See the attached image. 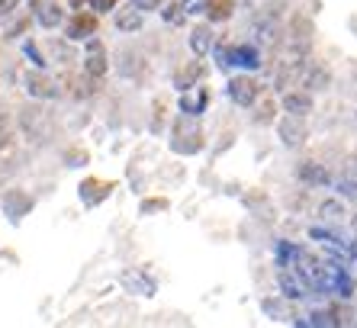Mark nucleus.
<instances>
[{
  "instance_id": "f257e3e1",
  "label": "nucleus",
  "mask_w": 357,
  "mask_h": 328,
  "mask_svg": "<svg viewBox=\"0 0 357 328\" xmlns=\"http://www.w3.org/2000/svg\"><path fill=\"white\" fill-rule=\"evenodd\" d=\"M309 238L322 245L325 258L341 261V264H351V261H354V241L341 235L335 225H325V229H322V225H316V229H309Z\"/></svg>"
},
{
  "instance_id": "f03ea898",
  "label": "nucleus",
  "mask_w": 357,
  "mask_h": 328,
  "mask_svg": "<svg viewBox=\"0 0 357 328\" xmlns=\"http://www.w3.org/2000/svg\"><path fill=\"white\" fill-rule=\"evenodd\" d=\"M277 287H280V293L287 299H309V296L316 293L296 264H277Z\"/></svg>"
},
{
  "instance_id": "7ed1b4c3",
  "label": "nucleus",
  "mask_w": 357,
  "mask_h": 328,
  "mask_svg": "<svg viewBox=\"0 0 357 328\" xmlns=\"http://www.w3.org/2000/svg\"><path fill=\"white\" fill-rule=\"evenodd\" d=\"M225 94H229V100H232L235 107L248 110V107H255V103H258L261 87H258V81H255L248 71H241V74H235V77H229Z\"/></svg>"
},
{
  "instance_id": "20e7f679",
  "label": "nucleus",
  "mask_w": 357,
  "mask_h": 328,
  "mask_svg": "<svg viewBox=\"0 0 357 328\" xmlns=\"http://www.w3.org/2000/svg\"><path fill=\"white\" fill-rule=\"evenodd\" d=\"M23 87H26V94L29 97H36V100H59L61 94V84L55 81V77H49V74L42 71V68H33V71L23 77Z\"/></svg>"
},
{
  "instance_id": "39448f33",
  "label": "nucleus",
  "mask_w": 357,
  "mask_h": 328,
  "mask_svg": "<svg viewBox=\"0 0 357 328\" xmlns=\"http://www.w3.org/2000/svg\"><path fill=\"white\" fill-rule=\"evenodd\" d=\"M97 36V13L87 10H75V17L65 23V39L68 42H87Z\"/></svg>"
},
{
  "instance_id": "423d86ee",
  "label": "nucleus",
  "mask_w": 357,
  "mask_h": 328,
  "mask_svg": "<svg viewBox=\"0 0 357 328\" xmlns=\"http://www.w3.org/2000/svg\"><path fill=\"white\" fill-rule=\"evenodd\" d=\"M107 71H109L107 49H103V42L93 36V39H87V49H84V74L93 77V81H100Z\"/></svg>"
},
{
  "instance_id": "0eeeda50",
  "label": "nucleus",
  "mask_w": 357,
  "mask_h": 328,
  "mask_svg": "<svg viewBox=\"0 0 357 328\" xmlns=\"http://www.w3.org/2000/svg\"><path fill=\"white\" fill-rule=\"evenodd\" d=\"M29 7H33V17L42 29H59V26H65V10H61L59 0H29Z\"/></svg>"
},
{
  "instance_id": "6e6552de",
  "label": "nucleus",
  "mask_w": 357,
  "mask_h": 328,
  "mask_svg": "<svg viewBox=\"0 0 357 328\" xmlns=\"http://www.w3.org/2000/svg\"><path fill=\"white\" fill-rule=\"evenodd\" d=\"M229 65L241 68V71H258L261 68V52L255 42H238V45H229Z\"/></svg>"
},
{
  "instance_id": "1a4fd4ad",
  "label": "nucleus",
  "mask_w": 357,
  "mask_h": 328,
  "mask_svg": "<svg viewBox=\"0 0 357 328\" xmlns=\"http://www.w3.org/2000/svg\"><path fill=\"white\" fill-rule=\"evenodd\" d=\"M177 107H181V113L183 116H190V119H197V116H203L206 113V107H209V94H206V87H187V91L181 94V100H177Z\"/></svg>"
},
{
  "instance_id": "9d476101",
  "label": "nucleus",
  "mask_w": 357,
  "mask_h": 328,
  "mask_svg": "<svg viewBox=\"0 0 357 328\" xmlns=\"http://www.w3.org/2000/svg\"><path fill=\"white\" fill-rule=\"evenodd\" d=\"M280 107H283V113L287 116H309L312 113V94L309 91H303V87H296V91H287L283 94V100H280Z\"/></svg>"
},
{
  "instance_id": "9b49d317",
  "label": "nucleus",
  "mask_w": 357,
  "mask_h": 328,
  "mask_svg": "<svg viewBox=\"0 0 357 328\" xmlns=\"http://www.w3.org/2000/svg\"><path fill=\"white\" fill-rule=\"evenodd\" d=\"M277 135L283 139L287 148H299L303 142H306V129L299 126V116H287V119H280V123H277Z\"/></svg>"
},
{
  "instance_id": "f8f14e48",
  "label": "nucleus",
  "mask_w": 357,
  "mask_h": 328,
  "mask_svg": "<svg viewBox=\"0 0 357 328\" xmlns=\"http://www.w3.org/2000/svg\"><path fill=\"white\" fill-rule=\"evenodd\" d=\"M142 26H145V13H142L139 7H119L116 10V29L119 33H126V36H132V33H139Z\"/></svg>"
},
{
  "instance_id": "ddd939ff",
  "label": "nucleus",
  "mask_w": 357,
  "mask_h": 328,
  "mask_svg": "<svg viewBox=\"0 0 357 328\" xmlns=\"http://www.w3.org/2000/svg\"><path fill=\"white\" fill-rule=\"evenodd\" d=\"M190 52L197 58H203L206 52H213V45H216V36H213V26H193L190 29Z\"/></svg>"
},
{
  "instance_id": "4468645a",
  "label": "nucleus",
  "mask_w": 357,
  "mask_h": 328,
  "mask_svg": "<svg viewBox=\"0 0 357 328\" xmlns=\"http://www.w3.org/2000/svg\"><path fill=\"white\" fill-rule=\"evenodd\" d=\"M296 177L303 184H309V187H325V184H332V177H328V171H325L322 164L316 161H303L296 167Z\"/></svg>"
},
{
  "instance_id": "2eb2a0df",
  "label": "nucleus",
  "mask_w": 357,
  "mask_h": 328,
  "mask_svg": "<svg viewBox=\"0 0 357 328\" xmlns=\"http://www.w3.org/2000/svg\"><path fill=\"white\" fill-rule=\"evenodd\" d=\"M119 283L135 296H155V280H149L142 271H126L123 277H119Z\"/></svg>"
},
{
  "instance_id": "dca6fc26",
  "label": "nucleus",
  "mask_w": 357,
  "mask_h": 328,
  "mask_svg": "<svg viewBox=\"0 0 357 328\" xmlns=\"http://www.w3.org/2000/svg\"><path fill=\"white\" fill-rule=\"evenodd\" d=\"M296 322V325H312V328H335L338 325V315H335V312H328V309H316V312H309V315H299V319H293Z\"/></svg>"
},
{
  "instance_id": "f3484780",
  "label": "nucleus",
  "mask_w": 357,
  "mask_h": 328,
  "mask_svg": "<svg viewBox=\"0 0 357 328\" xmlns=\"http://www.w3.org/2000/svg\"><path fill=\"white\" fill-rule=\"evenodd\" d=\"M107 197H109V184H103V181H84L81 184V200L87 206L103 203Z\"/></svg>"
},
{
  "instance_id": "a211bd4d",
  "label": "nucleus",
  "mask_w": 357,
  "mask_h": 328,
  "mask_svg": "<svg viewBox=\"0 0 357 328\" xmlns=\"http://www.w3.org/2000/svg\"><path fill=\"white\" fill-rule=\"evenodd\" d=\"M319 216H322L328 225H341V222H344V216H348V209H344V203H341V200H325V203L319 206Z\"/></svg>"
},
{
  "instance_id": "6ab92c4d",
  "label": "nucleus",
  "mask_w": 357,
  "mask_h": 328,
  "mask_svg": "<svg viewBox=\"0 0 357 328\" xmlns=\"http://www.w3.org/2000/svg\"><path fill=\"white\" fill-rule=\"evenodd\" d=\"M235 13V0H209V7L203 17H209L213 23H222V20H229Z\"/></svg>"
},
{
  "instance_id": "aec40b11",
  "label": "nucleus",
  "mask_w": 357,
  "mask_h": 328,
  "mask_svg": "<svg viewBox=\"0 0 357 328\" xmlns=\"http://www.w3.org/2000/svg\"><path fill=\"white\" fill-rule=\"evenodd\" d=\"M251 33L258 36V42H264V45H274L277 42V23L274 20H258V23L251 26Z\"/></svg>"
},
{
  "instance_id": "412c9836",
  "label": "nucleus",
  "mask_w": 357,
  "mask_h": 328,
  "mask_svg": "<svg viewBox=\"0 0 357 328\" xmlns=\"http://www.w3.org/2000/svg\"><path fill=\"white\" fill-rule=\"evenodd\" d=\"M158 10H161V20H165L167 26H183V20H187L181 3H167V7H158Z\"/></svg>"
},
{
  "instance_id": "4be33fe9",
  "label": "nucleus",
  "mask_w": 357,
  "mask_h": 328,
  "mask_svg": "<svg viewBox=\"0 0 357 328\" xmlns=\"http://www.w3.org/2000/svg\"><path fill=\"white\" fill-rule=\"evenodd\" d=\"M23 55L29 58V65H33V68H42V71L49 68V58H45L39 49H36V42H33V39H29V42H23Z\"/></svg>"
},
{
  "instance_id": "5701e85b",
  "label": "nucleus",
  "mask_w": 357,
  "mask_h": 328,
  "mask_svg": "<svg viewBox=\"0 0 357 328\" xmlns=\"http://www.w3.org/2000/svg\"><path fill=\"white\" fill-rule=\"evenodd\" d=\"M181 7H183V13H187V17H203V13H206V7H209V0H183Z\"/></svg>"
},
{
  "instance_id": "b1692460",
  "label": "nucleus",
  "mask_w": 357,
  "mask_h": 328,
  "mask_svg": "<svg viewBox=\"0 0 357 328\" xmlns=\"http://www.w3.org/2000/svg\"><path fill=\"white\" fill-rule=\"evenodd\" d=\"M119 0H87V10H93V13H109V10H116Z\"/></svg>"
},
{
  "instance_id": "393cba45",
  "label": "nucleus",
  "mask_w": 357,
  "mask_h": 328,
  "mask_svg": "<svg viewBox=\"0 0 357 328\" xmlns=\"http://www.w3.org/2000/svg\"><path fill=\"white\" fill-rule=\"evenodd\" d=\"M132 7H139L142 13H151V10L161 7V0H132Z\"/></svg>"
},
{
  "instance_id": "a878e982",
  "label": "nucleus",
  "mask_w": 357,
  "mask_h": 328,
  "mask_svg": "<svg viewBox=\"0 0 357 328\" xmlns=\"http://www.w3.org/2000/svg\"><path fill=\"white\" fill-rule=\"evenodd\" d=\"M17 7H20V0H0V17H7V13H13Z\"/></svg>"
},
{
  "instance_id": "bb28decb",
  "label": "nucleus",
  "mask_w": 357,
  "mask_h": 328,
  "mask_svg": "<svg viewBox=\"0 0 357 328\" xmlns=\"http://www.w3.org/2000/svg\"><path fill=\"white\" fill-rule=\"evenodd\" d=\"M55 55H59V61H65V45H61V42H55ZM68 65V61H65Z\"/></svg>"
},
{
  "instance_id": "cd10ccee",
  "label": "nucleus",
  "mask_w": 357,
  "mask_h": 328,
  "mask_svg": "<svg viewBox=\"0 0 357 328\" xmlns=\"http://www.w3.org/2000/svg\"><path fill=\"white\" fill-rule=\"evenodd\" d=\"M84 3H87V0H75V10H84Z\"/></svg>"
}]
</instances>
